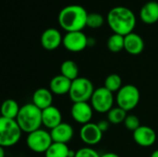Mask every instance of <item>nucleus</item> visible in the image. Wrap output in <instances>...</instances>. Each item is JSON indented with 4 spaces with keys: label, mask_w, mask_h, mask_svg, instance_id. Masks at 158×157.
<instances>
[{
    "label": "nucleus",
    "mask_w": 158,
    "mask_h": 157,
    "mask_svg": "<svg viewBox=\"0 0 158 157\" xmlns=\"http://www.w3.org/2000/svg\"><path fill=\"white\" fill-rule=\"evenodd\" d=\"M141 19L146 24H154L158 21V2L149 1L145 3L140 11Z\"/></svg>",
    "instance_id": "19"
},
{
    "label": "nucleus",
    "mask_w": 158,
    "mask_h": 157,
    "mask_svg": "<svg viewBox=\"0 0 158 157\" xmlns=\"http://www.w3.org/2000/svg\"><path fill=\"white\" fill-rule=\"evenodd\" d=\"M104 87H106L111 93H118L122 88V80L120 76L116 73L108 75L105 80Z\"/></svg>",
    "instance_id": "24"
},
{
    "label": "nucleus",
    "mask_w": 158,
    "mask_h": 157,
    "mask_svg": "<svg viewBox=\"0 0 158 157\" xmlns=\"http://www.w3.org/2000/svg\"><path fill=\"white\" fill-rule=\"evenodd\" d=\"M20 107L19 104L13 99H6L3 102L1 106V117L10 119H16Z\"/></svg>",
    "instance_id": "20"
},
{
    "label": "nucleus",
    "mask_w": 158,
    "mask_h": 157,
    "mask_svg": "<svg viewBox=\"0 0 158 157\" xmlns=\"http://www.w3.org/2000/svg\"><path fill=\"white\" fill-rule=\"evenodd\" d=\"M61 75L69 79L70 81H74L79 78V68L78 65L72 60H65L60 67Z\"/></svg>",
    "instance_id": "21"
},
{
    "label": "nucleus",
    "mask_w": 158,
    "mask_h": 157,
    "mask_svg": "<svg viewBox=\"0 0 158 157\" xmlns=\"http://www.w3.org/2000/svg\"><path fill=\"white\" fill-rule=\"evenodd\" d=\"M114 105L113 93L108 91L106 87H99L94 90V93L91 98V105L94 110L103 114L108 113Z\"/></svg>",
    "instance_id": "8"
},
{
    "label": "nucleus",
    "mask_w": 158,
    "mask_h": 157,
    "mask_svg": "<svg viewBox=\"0 0 158 157\" xmlns=\"http://www.w3.org/2000/svg\"><path fill=\"white\" fill-rule=\"evenodd\" d=\"M109 124H110V122H109L108 120H102V121H100V122L97 123L99 129H100L103 132L106 131V130L109 129Z\"/></svg>",
    "instance_id": "29"
},
{
    "label": "nucleus",
    "mask_w": 158,
    "mask_h": 157,
    "mask_svg": "<svg viewBox=\"0 0 158 157\" xmlns=\"http://www.w3.org/2000/svg\"><path fill=\"white\" fill-rule=\"evenodd\" d=\"M52 143L53 140L50 132L42 129L29 133L26 139L28 148L37 154H45Z\"/></svg>",
    "instance_id": "7"
},
{
    "label": "nucleus",
    "mask_w": 158,
    "mask_h": 157,
    "mask_svg": "<svg viewBox=\"0 0 158 157\" xmlns=\"http://www.w3.org/2000/svg\"><path fill=\"white\" fill-rule=\"evenodd\" d=\"M133 139L138 145L142 147H150L156 142V132L151 127L141 126L133 131Z\"/></svg>",
    "instance_id": "12"
},
{
    "label": "nucleus",
    "mask_w": 158,
    "mask_h": 157,
    "mask_svg": "<svg viewBox=\"0 0 158 157\" xmlns=\"http://www.w3.org/2000/svg\"><path fill=\"white\" fill-rule=\"evenodd\" d=\"M93 82L84 77H79L72 81L69 96L73 103H82L91 101L94 93Z\"/></svg>",
    "instance_id": "5"
},
{
    "label": "nucleus",
    "mask_w": 158,
    "mask_h": 157,
    "mask_svg": "<svg viewBox=\"0 0 158 157\" xmlns=\"http://www.w3.org/2000/svg\"><path fill=\"white\" fill-rule=\"evenodd\" d=\"M69 148L65 143H53L45 152V157H69Z\"/></svg>",
    "instance_id": "22"
},
{
    "label": "nucleus",
    "mask_w": 158,
    "mask_h": 157,
    "mask_svg": "<svg viewBox=\"0 0 158 157\" xmlns=\"http://www.w3.org/2000/svg\"><path fill=\"white\" fill-rule=\"evenodd\" d=\"M101 157H120L118 155L115 154V153H106L104 155H102Z\"/></svg>",
    "instance_id": "30"
},
{
    "label": "nucleus",
    "mask_w": 158,
    "mask_h": 157,
    "mask_svg": "<svg viewBox=\"0 0 158 157\" xmlns=\"http://www.w3.org/2000/svg\"><path fill=\"white\" fill-rule=\"evenodd\" d=\"M32 104L41 110L53 105V93L47 88H39L32 94Z\"/></svg>",
    "instance_id": "18"
},
{
    "label": "nucleus",
    "mask_w": 158,
    "mask_h": 157,
    "mask_svg": "<svg viewBox=\"0 0 158 157\" xmlns=\"http://www.w3.org/2000/svg\"><path fill=\"white\" fill-rule=\"evenodd\" d=\"M16 120L21 130L29 134L41 129L43 125L42 110L32 103L25 104L20 107Z\"/></svg>",
    "instance_id": "3"
},
{
    "label": "nucleus",
    "mask_w": 158,
    "mask_h": 157,
    "mask_svg": "<svg viewBox=\"0 0 158 157\" xmlns=\"http://www.w3.org/2000/svg\"><path fill=\"white\" fill-rule=\"evenodd\" d=\"M127 111H125L124 109L120 108L119 106L118 107H113L108 113H107V120L111 123V124H120V123H124L126 118H127Z\"/></svg>",
    "instance_id": "25"
},
{
    "label": "nucleus",
    "mask_w": 158,
    "mask_h": 157,
    "mask_svg": "<svg viewBox=\"0 0 158 157\" xmlns=\"http://www.w3.org/2000/svg\"><path fill=\"white\" fill-rule=\"evenodd\" d=\"M42 118L43 125L50 130L62 123L61 111L54 105L42 110Z\"/></svg>",
    "instance_id": "15"
},
{
    "label": "nucleus",
    "mask_w": 158,
    "mask_h": 157,
    "mask_svg": "<svg viewBox=\"0 0 158 157\" xmlns=\"http://www.w3.org/2000/svg\"><path fill=\"white\" fill-rule=\"evenodd\" d=\"M151 157H158V149L157 150H156V151H154V152L152 153Z\"/></svg>",
    "instance_id": "34"
},
{
    "label": "nucleus",
    "mask_w": 158,
    "mask_h": 157,
    "mask_svg": "<svg viewBox=\"0 0 158 157\" xmlns=\"http://www.w3.org/2000/svg\"><path fill=\"white\" fill-rule=\"evenodd\" d=\"M141 99V93L139 89L133 84H126L118 92L116 101L118 106L125 111H131L134 109Z\"/></svg>",
    "instance_id": "6"
},
{
    "label": "nucleus",
    "mask_w": 158,
    "mask_h": 157,
    "mask_svg": "<svg viewBox=\"0 0 158 157\" xmlns=\"http://www.w3.org/2000/svg\"><path fill=\"white\" fill-rule=\"evenodd\" d=\"M88 12L80 5H69L58 14V23L67 32L81 31L87 26Z\"/></svg>",
    "instance_id": "2"
},
{
    "label": "nucleus",
    "mask_w": 158,
    "mask_h": 157,
    "mask_svg": "<svg viewBox=\"0 0 158 157\" xmlns=\"http://www.w3.org/2000/svg\"><path fill=\"white\" fill-rule=\"evenodd\" d=\"M0 157H5V148L0 146Z\"/></svg>",
    "instance_id": "32"
},
{
    "label": "nucleus",
    "mask_w": 158,
    "mask_h": 157,
    "mask_svg": "<svg viewBox=\"0 0 158 157\" xmlns=\"http://www.w3.org/2000/svg\"><path fill=\"white\" fill-rule=\"evenodd\" d=\"M125 36L114 33L107 40V48L113 53H118L124 49Z\"/></svg>",
    "instance_id": "23"
},
{
    "label": "nucleus",
    "mask_w": 158,
    "mask_h": 157,
    "mask_svg": "<svg viewBox=\"0 0 158 157\" xmlns=\"http://www.w3.org/2000/svg\"><path fill=\"white\" fill-rule=\"evenodd\" d=\"M53 143H59L68 144L74 136V130L69 123L62 122L57 127L50 130Z\"/></svg>",
    "instance_id": "14"
},
{
    "label": "nucleus",
    "mask_w": 158,
    "mask_h": 157,
    "mask_svg": "<svg viewBox=\"0 0 158 157\" xmlns=\"http://www.w3.org/2000/svg\"><path fill=\"white\" fill-rule=\"evenodd\" d=\"M124 125H125L126 129H128L129 130H131V131H135L138 128H140L142 126L140 123L139 118L135 115H128L124 121Z\"/></svg>",
    "instance_id": "27"
},
{
    "label": "nucleus",
    "mask_w": 158,
    "mask_h": 157,
    "mask_svg": "<svg viewBox=\"0 0 158 157\" xmlns=\"http://www.w3.org/2000/svg\"><path fill=\"white\" fill-rule=\"evenodd\" d=\"M20 127L16 119H10L6 118H0V146L8 148L16 145L20 138L21 133Z\"/></svg>",
    "instance_id": "4"
},
{
    "label": "nucleus",
    "mask_w": 158,
    "mask_h": 157,
    "mask_svg": "<svg viewBox=\"0 0 158 157\" xmlns=\"http://www.w3.org/2000/svg\"><path fill=\"white\" fill-rule=\"evenodd\" d=\"M75 157H101L98 152L91 147H82L76 151Z\"/></svg>",
    "instance_id": "28"
},
{
    "label": "nucleus",
    "mask_w": 158,
    "mask_h": 157,
    "mask_svg": "<svg viewBox=\"0 0 158 157\" xmlns=\"http://www.w3.org/2000/svg\"><path fill=\"white\" fill-rule=\"evenodd\" d=\"M94 108L88 102L82 103H73L70 109V114L72 118L79 124L85 125L91 122L93 118Z\"/></svg>",
    "instance_id": "11"
},
{
    "label": "nucleus",
    "mask_w": 158,
    "mask_h": 157,
    "mask_svg": "<svg viewBox=\"0 0 158 157\" xmlns=\"http://www.w3.org/2000/svg\"><path fill=\"white\" fill-rule=\"evenodd\" d=\"M104 17L99 13H89L87 18V26L92 29H98L103 26Z\"/></svg>",
    "instance_id": "26"
},
{
    "label": "nucleus",
    "mask_w": 158,
    "mask_h": 157,
    "mask_svg": "<svg viewBox=\"0 0 158 157\" xmlns=\"http://www.w3.org/2000/svg\"><path fill=\"white\" fill-rule=\"evenodd\" d=\"M62 43L63 37L60 31L55 28L46 29L41 35V44L44 49L48 51L58 48Z\"/></svg>",
    "instance_id": "13"
},
{
    "label": "nucleus",
    "mask_w": 158,
    "mask_h": 157,
    "mask_svg": "<svg viewBox=\"0 0 158 157\" xmlns=\"http://www.w3.org/2000/svg\"><path fill=\"white\" fill-rule=\"evenodd\" d=\"M106 20L114 33L126 36L131 32L136 26V17L134 13L126 6H115L109 10Z\"/></svg>",
    "instance_id": "1"
},
{
    "label": "nucleus",
    "mask_w": 158,
    "mask_h": 157,
    "mask_svg": "<svg viewBox=\"0 0 158 157\" xmlns=\"http://www.w3.org/2000/svg\"><path fill=\"white\" fill-rule=\"evenodd\" d=\"M72 81L66 78L63 75H56L50 81L49 83V89L53 93V94L56 95H64L69 94L70 91Z\"/></svg>",
    "instance_id": "16"
},
{
    "label": "nucleus",
    "mask_w": 158,
    "mask_h": 157,
    "mask_svg": "<svg viewBox=\"0 0 158 157\" xmlns=\"http://www.w3.org/2000/svg\"><path fill=\"white\" fill-rule=\"evenodd\" d=\"M95 44V40L92 37L88 38V46H94Z\"/></svg>",
    "instance_id": "31"
},
{
    "label": "nucleus",
    "mask_w": 158,
    "mask_h": 157,
    "mask_svg": "<svg viewBox=\"0 0 158 157\" xmlns=\"http://www.w3.org/2000/svg\"><path fill=\"white\" fill-rule=\"evenodd\" d=\"M124 49L132 56L140 55L144 49L143 39L137 33L131 32L125 36V45Z\"/></svg>",
    "instance_id": "17"
},
{
    "label": "nucleus",
    "mask_w": 158,
    "mask_h": 157,
    "mask_svg": "<svg viewBox=\"0 0 158 157\" xmlns=\"http://www.w3.org/2000/svg\"><path fill=\"white\" fill-rule=\"evenodd\" d=\"M103 131L99 129L98 125L93 122L82 125L80 130V137L81 141L89 145L94 146L98 144L103 138Z\"/></svg>",
    "instance_id": "10"
},
{
    "label": "nucleus",
    "mask_w": 158,
    "mask_h": 157,
    "mask_svg": "<svg viewBox=\"0 0 158 157\" xmlns=\"http://www.w3.org/2000/svg\"><path fill=\"white\" fill-rule=\"evenodd\" d=\"M62 44L68 51L78 53L88 46V37L82 31L67 32L65 36H63Z\"/></svg>",
    "instance_id": "9"
},
{
    "label": "nucleus",
    "mask_w": 158,
    "mask_h": 157,
    "mask_svg": "<svg viewBox=\"0 0 158 157\" xmlns=\"http://www.w3.org/2000/svg\"><path fill=\"white\" fill-rule=\"evenodd\" d=\"M75 155H76V152H74L73 150H69V157H75Z\"/></svg>",
    "instance_id": "33"
}]
</instances>
